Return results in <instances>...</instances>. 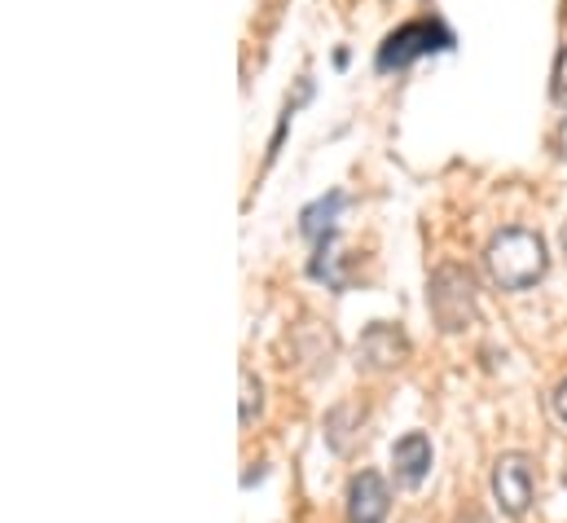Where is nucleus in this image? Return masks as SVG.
Here are the masks:
<instances>
[{
	"instance_id": "obj_1",
	"label": "nucleus",
	"mask_w": 567,
	"mask_h": 523,
	"mask_svg": "<svg viewBox=\"0 0 567 523\" xmlns=\"http://www.w3.org/2000/svg\"><path fill=\"white\" fill-rule=\"evenodd\" d=\"M484 268L493 277V286L519 295V290H533L546 268H550V256H546V243L537 229H524V225H506L488 238L484 247Z\"/></svg>"
},
{
	"instance_id": "obj_2",
	"label": "nucleus",
	"mask_w": 567,
	"mask_h": 523,
	"mask_svg": "<svg viewBox=\"0 0 567 523\" xmlns=\"http://www.w3.org/2000/svg\"><path fill=\"white\" fill-rule=\"evenodd\" d=\"M475 273L462 264H440L426 281V308L444 335H462L475 326Z\"/></svg>"
},
{
	"instance_id": "obj_3",
	"label": "nucleus",
	"mask_w": 567,
	"mask_h": 523,
	"mask_svg": "<svg viewBox=\"0 0 567 523\" xmlns=\"http://www.w3.org/2000/svg\"><path fill=\"white\" fill-rule=\"evenodd\" d=\"M444 49H453V31H449L440 18H414V22L396 27V31L379 44L374 66H379V71H401V66L419 62L426 53H444Z\"/></svg>"
},
{
	"instance_id": "obj_4",
	"label": "nucleus",
	"mask_w": 567,
	"mask_h": 523,
	"mask_svg": "<svg viewBox=\"0 0 567 523\" xmlns=\"http://www.w3.org/2000/svg\"><path fill=\"white\" fill-rule=\"evenodd\" d=\"M533 493H537L533 458H528V453H502V458L493 462V498H497L502 515L524 520L528 506H533Z\"/></svg>"
},
{
	"instance_id": "obj_5",
	"label": "nucleus",
	"mask_w": 567,
	"mask_h": 523,
	"mask_svg": "<svg viewBox=\"0 0 567 523\" xmlns=\"http://www.w3.org/2000/svg\"><path fill=\"white\" fill-rule=\"evenodd\" d=\"M414 357V343L401 326L392 321H374L361 339H357V370L365 375H388V370H401L405 361Z\"/></svg>"
},
{
	"instance_id": "obj_6",
	"label": "nucleus",
	"mask_w": 567,
	"mask_h": 523,
	"mask_svg": "<svg viewBox=\"0 0 567 523\" xmlns=\"http://www.w3.org/2000/svg\"><path fill=\"white\" fill-rule=\"evenodd\" d=\"M392 489L379 471H357L348 484V523H388Z\"/></svg>"
},
{
	"instance_id": "obj_7",
	"label": "nucleus",
	"mask_w": 567,
	"mask_h": 523,
	"mask_svg": "<svg viewBox=\"0 0 567 523\" xmlns=\"http://www.w3.org/2000/svg\"><path fill=\"white\" fill-rule=\"evenodd\" d=\"M392 475L401 489H423V480L431 475V440L423 431H410L392 444Z\"/></svg>"
},
{
	"instance_id": "obj_8",
	"label": "nucleus",
	"mask_w": 567,
	"mask_h": 523,
	"mask_svg": "<svg viewBox=\"0 0 567 523\" xmlns=\"http://www.w3.org/2000/svg\"><path fill=\"white\" fill-rule=\"evenodd\" d=\"M339 207H343V194H339V189L326 194V198H317V203H308V207L299 212V234L312 238V243L334 238V216H339Z\"/></svg>"
},
{
	"instance_id": "obj_9",
	"label": "nucleus",
	"mask_w": 567,
	"mask_h": 523,
	"mask_svg": "<svg viewBox=\"0 0 567 523\" xmlns=\"http://www.w3.org/2000/svg\"><path fill=\"white\" fill-rule=\"evenodd\" d=\"M238 383H243V409H238V418H243V427H251L256 418H260V409H265V383L256 379V370H238Z\"/></svg>"
},
{
	"instance_id": "obj_10",
	"label": "nucleus",
	"mask_w": 567,
	"mask_h": 523,
	"mask_svg": "<svg viewBox=\"0 0 567 523\" xmlns=\"http://www.w3.org/2000/svg\"><path fill=\"white\" fill-rule=\"evenodd\" d=\"M550 98L567 106V44L559 49V58H555V75H550Z\"/></svg>"
},
{
	"instance_id": "obj_11",
	"label": "nucleus",
	"mask_w": 567,
	"mask_h": 523,
	"mask_svg": "<svg viewBox=\"0 0 567 523\" xmlns=\"http://www.w3.org/2000/svg\"><path fill=\"white\" fill-rule=\"evenodd\" d=\"M550 404H555V413H559V422H567V379L555 388V396H550Z\"/></svg>"
},
{
	"instance_id": "obj_12",
	"label": "nucleus",
	"mask_w": 567,
	"mask_h": 523,
	"mask_svg": "<svg viewBox=\"0 0 567 523\" xmlns=\"http://www.w3.org/2000/svg\"><path fill=\"white\" fill-rule=\"evenodd\" d=\"M555 145H559V154L567 158V115H564V124H559V136H555Z\"/></svg>"
},
{
	"instance_id": "obj_13",
	"label": "nucleus",
	"mask_w": 567,
	"mask_h": 523,
	"mask_svg": "<svg viewBox=\"0 0 567 523\" xmlns=\"http://www.w3.org/2000/svg\"><path fill=\"white\" fill-rule=\"evenodd\" d=\"M559 252H564V260H567V221H564V229H559Z\"/></svg>"
},
{
	"instance_id": "obj_14",
	"label": "nucleus",
	"mask_w": 567,
	"mask_h": 523,
	"mask_svg": "<svg viewBox=\"0 0 567 523\" xmlns=\"http://www.w3.org/2000/svg\"><path fill=\"white\" fill-rule=\"evenodd\" d=\"M564 480H567V471H564Z\"/></svg>"
}]
</instances>
